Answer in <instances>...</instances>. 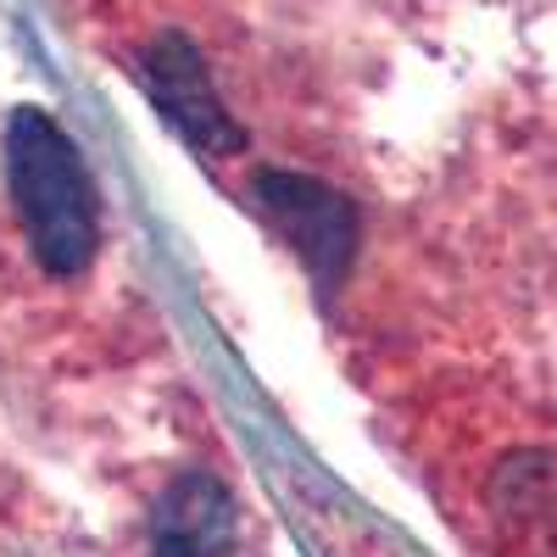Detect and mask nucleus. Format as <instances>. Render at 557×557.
Listing matches in <instances>:
<instances>
[{
  "label": "nucleus",
  "instance_id": "obj_1",
  "mask_svg": "<svg viewBox=\"0 0 557 557\" xmlns=\"http://www.w3.org/2000/svg\"><path fill=\"white\" fill-rule=\"evenodd\" d=\"M7 178L12 201L28 228L34 257L57 278H73L96 257V201L89 178L73 151V139L34 107H23L7 123Z\"/></svg>",
  "mask_w": 557,
  "mask_h": 557
},
{
  "label": "nucleus",
  "instance_id": "obj_2",
  "mask_svg": "<svg viewBox=\"0 0 557 557\" xmlns=\"http://www.w3.org/2000/svg\"><path fill=\"white\" fill-rule=\"evenodd\" d=\"M146 89H151V101H157V112L190 139L196 151H207V157H228V151H240L246 146V134L235 128V117L223 112V101H218V89H212V78H207V62H201V51L190 39H178V34H168V39H157L151 51H146Z\"/></svg>",
  "mask_w": 557,
  "mask_h": 557
},
{
  "label": "nucleus",
  "instance_id": "obj_3",
  "mask_svg": "<svg viewBox=\"0 0 557 557\" xmlns=\"http://www.w3.org/2000/svg\"><path fill=\"white\" fill-rule=\"evenodd\" d=\"M257 201L262 212L285 228V240L307 257V268L335 285L351 262V246H357V218L351 207L318 178H301V173H262L257 178Z\"/></svg>",
  "mask_w": 557,
  "mask_h": 557
},
{
  "label": "nucleus",
  "instance_id": "obj_4",
  "mask_svg": "<svg viewBox=\"0 0 557 557\" xmlns=\"http://www.w3.org/2000/svg\"><path fill=\"white\" fill-rule=\"evenodd\" d=\"M235 496L212 474H178L151 513V557H235Z\"/></svg>",
  "mask_w": 557,
  "mask_h": 557
},
{
  "label": "nucleus",
  "instance_id": "obj_5",
  "mask_svg": "<svg viewBox=\"0 0 557 557\" xmlns=\"http://www.w3.org/2000/svg\"><path fill=\"white\" fill-rule=\"evenodd\" d=\"M496 513L519 541L557 546V462H507L496 480Z\"/></svg>",
  "mask_w": 557,
  "mask_h": 557
}]
</instances>
